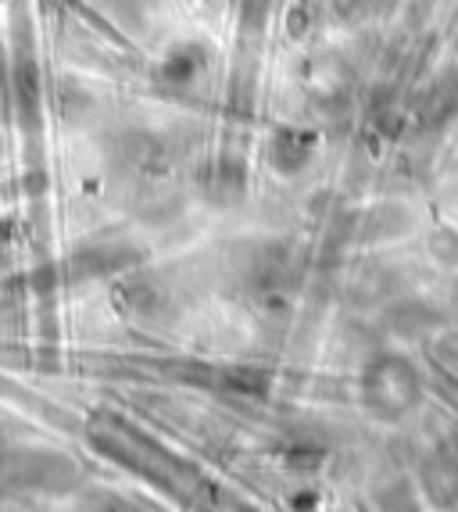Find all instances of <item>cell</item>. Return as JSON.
<instances>
[{"instance_id": "6da1fadb", "label": "cell", "mask_w": 458, "mask_h": 512, "mask_svg": "<svg viewBox=\"0 0 458 512\" xmlns=\"http://www.w3.org/2000/svg\"><path fill=\"white\" fill-rule=\"evenodd\" d=\"M365 394H369V405L383 416H405V409H412L419 398V380L405 362L387 359L369 373Z\"/></svg>"}, {"instance_id": "7a4b0ae2", "label": "cell", "mask_w": 458, "mask_h": 512, "mask_svg": "<svg viewBox=\"0 0 458 512\" xmlns=\"http://www.w3.org/2000/svg\"><path fill=\"white\" fill-rule=\"evenodd\" d=\"M315 147V133H305V129H283L272 140V162L280 165L283 172H297L301 165H308Z\"/></svg>"}, {"instance_id": "3957f363", "label": "cell", "mask_w": 458, "mask_h": 512, "mask_svg": "<svg viewBox=\"0 0 458 512\" xmlns=\"http://www.w3.org/2000/svg\"><path fill=\"white\" fill-rule=\"evenodd\" d=\"M201 69H204V54L197 51V47H176V51L165 58L162 76L169 79V83L183 86V83H190V79H197Z\"/></svg>"}, {"instance_id": "277c9868", "label": "cell", "mask_w": 458, "mask_h": 512, "mask_svg": "<svg viewBox=\"0 0 458 512\" xmlns=\"http://www.w3.org/2000/svg\"><path fill=\"white\" fill-rule=\"evenodd\" d=\"M15 90H18V101H22V111H33L36 108V97H40V79H36L33 61H18L15 65Z\"/></svg>"}, {"instance_id": "5b68a950", "label": "cell", "mask_w": 458, "mask_h": 512, "mask_svg": "<svg viewBox=\"0 0 458 512\" xmlns=\"http://www.w3.org/2000/svg\"><path fill=\"white\" fill-rule=\"evenodd\" d=\"M0 459H4V452H0Z\"/></svg>"}]
</instances>
